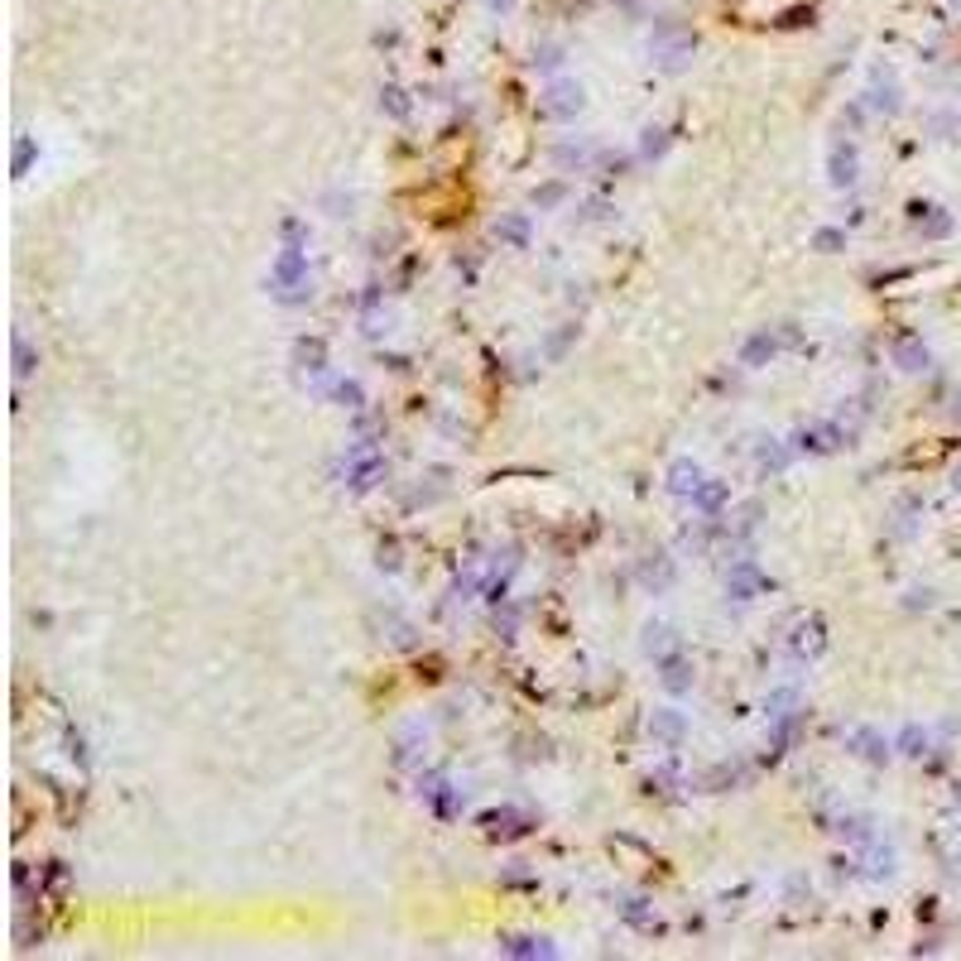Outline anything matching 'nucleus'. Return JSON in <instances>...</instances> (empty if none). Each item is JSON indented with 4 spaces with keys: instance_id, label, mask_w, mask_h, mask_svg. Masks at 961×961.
<instances>
[]
</instances>
